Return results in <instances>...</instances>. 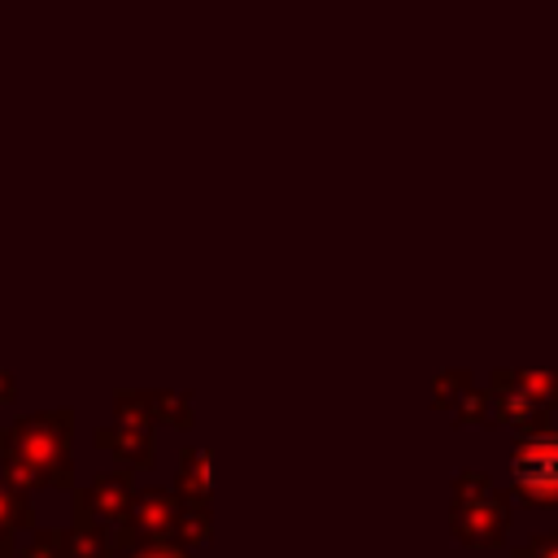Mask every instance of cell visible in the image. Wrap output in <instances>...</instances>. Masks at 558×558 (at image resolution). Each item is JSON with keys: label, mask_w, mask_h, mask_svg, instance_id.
Returning a JSON list of instances; mask_svg holds the SVG:
<instances>
[{"label": "cell", "mask_w": 558, "mask_h": 558, "mask_svg": "<svg viewBox=\"0 0 558 558\" xmlns=\"http://www.w3.org/2000/svg\"><path fill=\"white\" fill-rule=\"evenodd\" d=\"M70 436H74V410H39L26 414L9 427V445L0 458V480L13 488H74V458H70Z\"/></svg>", "instance_id": "6da1fadb"}, {"label": "cell", "mask_w": 558, "mask_h": 558, "mask_svg": "<svg viewBox=\"0 0 558 558\" xmlns=\"http://www.w3.org/2000/svg\"><path fill=\"white\" fill-rule=\"evenodd\" d=\"M449 532L466 549H497L510 532V501L484 471H458L453 475V506H449Z\"/></svg>", "instance_id": "7a4b0ae2"}, {"label": "cell", "mask_w": 558, "mask_h": 558, "mask_svg": "<svg viewBox=\"0 0 558 558\" xmlns=\"http://www.w3.org/2000/svg\"><path fill=\"white\" fill-rule=\"evenodd\" d=\"M510 488L527 506H558V432L519 436L510 458Z\"/></svg>", "instance_id": "3957f363"}, {"label": "cell", "mask_w": 558, "mask_h": 558, "mask_svg": "<svg viewBox=\"0 0 558 558\" xmlns=\"http://www.w3.org/2000/svg\"><path fill=\"white\" fill-rule=\"evenodd\" d=\"M179 493L174 488H161V484H148V488H135V506H131V519L122 527H113V549L126 554L144 541H174V523H179Z\"/></svg>", "instance_id": "277c9868"}, {"label": "cell", "mask_w": 558, "mask_h": 558, "mask_svg": "<svg viewBox=\"0 0 558 558\" xmlns=\"http://www.w3.org/2000/svg\"><path fill=\"white\" fill-rule=\"evenodd\" d=\"M488 397H493V423H506V427H514L519 436L545 432L549 410L527 392V384L519 379V366L493 371V375H488Z\"/></svg>", "instance_id": "5b68a950"}, {"label": "cell", "mask_w": 558, "mask_h": 558, "mask_svg": "<svg viewBox=\"0 0 558 558\" xmlns=\"http://www.w3.org/2000/svg\"><path fill=\"white\" fill-rule=\"evenodd\" d=\"M131 506H135L131 471H100V475L78 493L74 519H92V523H105V527H122V523L131 519Z\"/></svg>", "instance_id": "8992f818"}, {"label": "cell", "mask_w": 558, "mask_h": 558, "mask_svg": "<svg viewBox=\"0 0 558 558\" xmlns=\"http://www.w3.org/2000/svg\"><path fill=\"white\" fill-rule=\"evenodd\" d=\"M96 449L113 453L122 462V471H148L153 466V427H126V423H109L92 432Z\"/></svg>", "instance_id": "52a82bcc"}, {"label": "cell", "mask_w": 558, "mask_h": 558, "mask_svg": "<svg viewBox=\"0 0 558 558\" xmlns=\"http://www.w3.org/2000/svg\"><path fill=\"white\" fill-rule=\"evenodd\" d=\"M179 501H192V506H209L214 497V458L209 449H183L179 453V484H174Z\"/></svg>", "instance_id": "ba28073f"}, {"label": "cell", "mask_w": 558, "mask_h": 558, "mask_svg": "<svg viewBox=\"0 0 558 558\" xmlns=\"http://www.w3.org/2000/svg\"><path fill=\"white\" fill-rule=\"evenodd\" d=\"M70 558H118L113 527L92 523V519H74V527H70Z\"/></svg>", "instance_id": "9c48e42d"}, {"label": "cell", "mask_w": 558, "mask_h": 558, "mask_svg": "<svg viewBox=\"0 0 558 558\" xmlns=\"http://www.w3.org/2000/svg\"><path fill=\"white\" fill-rule=\"evenodd\" d=\"M35 523V506L22 488H13L9 480H0V541H13L22 527Z\"/></svg>", "instance_id": "30bf717a"}, {"label": "cell", "mask_w": 558, "mask_h": 558, "mask_svg": "<svg viewBox=\"0 0 558 558\" xmlns=\"http://www.w3.org/2000/svg\"><path fill=\"white\" fill-rule=\"evenodd\" d=\"M153 414L157 423H170V427H192L196 423V401H192V388H157L153 392Z\"/></svg>", "instance_id": "8fae6325"}, {"label": "cell", "mask_w": 558, "mask_h": 558, "mask_svg": "<svg viewBox=\"0 0 558 558\" xmlns=\"http://www.w3.org/2000/svg\"><path fill=\"white\" fill-rule=\"evenodd\" d=\"M209 536H214L209 506H192V501H183V506H179V523H174V545H183V549L192 554V549H205Z\"/></svg>", "instance_id": "7c38bea8"}, {"label": "cell", "mask_w": 558, "mask_h": 558, "mask_svg": "<svg viewBox=\"0 0 558 558\" xmlns=\"http://www.w3.org/2000/svg\"><path fill=\"white\" fill-rule=\"evenodd\" d=\"M449 418L458 427H493V397H488V388H480V384L462 388V397L449 405Z\"/></svg>", "instance_id": "4fadbf2b"}, {"label": "cell", "mask_w": 558, "mask_h": 558, "mask_svg": "<svg viewBox=\"0 0 558 558\" xmlns=\"http://www.w3.org/2000/svg\"><path fill=\"white\" fill-rule=\"evenodd\" d=\"M113 423H126V427H153L157 414H153V392H118L113 397Z\"/></svg>", "instance_id": "5bb4252c"}, {"label": "cell", "mask_w": 558, "mask_h": 558, "mask_svg": "<svg viewBox=\"0 0 558 558\" xmlns=\"http://www.w3.org/2000/svg\"><path fill=\"white\" fill-rule=\"evenodd\" d=\"M17 558H70V527H35Z\"/></svg>", "instance_id": "9a60e30c"}, {"label": "cell", "mask_w": 558, "mask_h": 558, "mask_svg": "<svg viewBox=\"0 0 558 558\" xmlns=\"http://www.w3.org/2000/svg\"><path fill=\"white\" fill-rule=\"evenodd\" d=\"M475 379H471V371H440L436 379H432V405L440 410V414H449V405L462 397V388H471Z\"/></svg>", "instance_id": "2e32d148"}, {"label": "cell", "mask_w": 558, "mask_h": 558, "mask_svg": "<svg viewBox=\"0 0 558 558\" xmlns=\"http://www.w3.org/2000/svg\"><path fill=\"white\" fill-rule=\"evenodd\" d=\"M519 379L527 384V392L554 414L558 410V371H549V366H541V371H527V366H519Z\"/></svg>", "instance_id": "e0dca14e"}, {"label": "cell", "mask_w": 558, "mask_h": 558, "mask_svg": "<svg viewBox=\"0 0 558 558\" xmlns=\"http://www.w3.org/2000/svg\"><path fill=\"white\" fill-rule=\"evenodd\" d=\"M118 558H187V549L174 545V541H144V545H135V549H126Z\"/></svg>", "instance_id": "ac0fdd59"}, {"label": "cell", "mask_w": 558, "mask_h": 558, "mask_svg": "<svg viewBox=\"0 0 558 558\" xmlns=\"http://www.w3.org/2000/svg\"><path fill=\"white\" fill-rule=\"evenodd\" d=\"M510 558H558V532H545V536H532L523 549H514Z\"/></svg>", "instance_id": "d6986e66"}, {"label": "cell", "mask_w": 558, "mask_h": 558, "mask_svg": "<svg viewBox=\"0 0 558 558\" xmlns=\"http://www.w3.org/2000/svg\"><path fill=\"white\" fill-rule=\"evenodd\" d=\"M13 397H17V379H13L9 371H0V410H4Z\"/></svg>", "instance_id": "ffe728a7"}, {"label": "cell", "mask_w": 558, "mask_h": 558, "mask_svg": "<svg viewBox=\"0 0 558 558\" xmlns=\"http://www.w3.org/2000/svg\"><path fill=\"white\" fill-rule=\"evenodd\" d=\"M0 558H17L13 554V541H0Z\"/></svg>", "instance_id": "44dd1931"}, {"label": "cell", "mask_w": 558, "mask_h": 558, "mask_svg": "<svg viewBox=\"0 0 558 558\" xmlns=\"http://www.w3.org/2000/svg\"><path fill=\"white\" fill-rule=\"evenodd\" d=\"M4 445H9V427L0 432V458H4Z\"/></svg>", "instance_id": "7402d4cb"}]
</instances>
